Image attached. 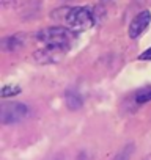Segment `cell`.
<instances>
[{"instance_id": "obj_1", "label": "cell", "mask_w": 151, "mask_h": 160, "mask_svg": "<svg viewBox=\"0 0 151 160\" xmlns=\"http://www.w3.org/2000/svg\"><path fill=\"white\" fill-rule=\"evenodd\" d=\"M52 19L72 32H85L95 25V16L87 7H65L55 10Z\"/></svg>"}, {"instance_id": "obj_2", "label": "cell", "mask_w": 151, "mask_h": 160, "mask_svg": "<svg viewBox=\"0 0 151 160\" xmlns=\"http://www.w3.org/2000/svg\"><path fill=\"white\" fill-rule=\"evenodd\" d=\"M77 36V32H72L71 28L65 25H54L43 28L36 33V41L46 44H54V46H69L71 39Z\"/></svg>"}, {"instance_id": "obj_3", "label": "cell", "mask_w": 151, "mask_h": 160, "mask_svg": "<svg viewBox=\"0 0 151 160\" xmlns=\"http://www.w3.org/2000/svg\"><path fill=\"white\" fill-rule=\"evenodd\" d=\"M29 116V107L21 102H2L0 105V121L2 124H16Z\"/></svg>"}, {"instance_id": "obj_4", "label": "cell", "mask_w": 151, "mask_h": 160, "mask_svg": "<svg viewBox=\"0 0 151 160\" xmlns=\"http://www.w3.org/2000/svg\"><path fill=\"white\" fill-rule=\"evenodd\" d=\"M69 50V46H54V44H46L44 47L35 50L33 57L38 63L47 64V63H58L65 53Z\"/></svg>"}, {"instance_id": "obj_5", "label": "cell", "mask_w": 151, "mask_h": 160, "mask_svg": "<svg viewBox=\"0 0 151 160\" xmlns=\"http://www.w3.org/2000/svg\"><path fill=\"white\" fill-rule=\"evenodd\" d=\"M149 24H151V11H148V10L140 11L137 16H134V19L129 24V28H128L129 38L131 39H137L148 28Z\"/></svg>"}, {"instance_id": "obj_6", "label": "cell", "mask_w": 151, "mask_h": 160, "mask_svg": "<svg viewBox=\"0 0 151 160\" xmlns=\"http://www.w3.org/2000/svg\"><path fill=\"white\" fill-rule=\"evenodd\" d=\"M25 39L22 35H13V36H5L2 38V41H0V46H2V49L5 52H13V50H18L24 46Z\"/></svg>"}, {"instance_id": "obj_7", "label": "cell", "mask_w": 151, "mask_h": 160, "mask_svg": "<svg viewBox=\"0 0 151 160\" xmlns=\"http://www.w3.org/2000/svg\"><path fill=\"white\" fill-rule=\"evenodd\" d=\"M65 102H66V107L69 110H79L82 107V104H84V99H82L79 91L68 90L66 94H65Z\"/></svg>"}, {"instance_id": "obj_8", "label": "cell", "mask_w": 151, "mask_h": 160, "mask_svg": "<svg viewBox=\"0 0 151 160\" xmlns=\"http://www.w3.org/2000/svg\"><path fill=\"white\" fill-rule=\"evenodd\" d=\"M134 151H135L134 143H128L126 146H123V148L117 152V155H115L112 160H131V157H132Z\"/></svg>"}, {"instance_id": "obj_9", "label": "cell", "mask_w": 151, "mask_h": 160, "mask_svg": "<svg viewBox=\"0 0 151 160\" xmlns=\"http://www.w3.org/2000/svg\"><path fill=\"white\" fill-rule=\"evenodd\" d=\"M151 101V85H145L135 93V102L137 104H146Z\"/></svg>"}, {"instance_id": "obj_10", "label": "cell", "mask_w": 151, "mask_h": 160, "mask_svg": "<svg viewBox=\"0 0 151 160\" xmlns=\"http://www.w3.org/2000/svg\"><path fill=\"white\" fill-rule=\"evenodd\" d=\"M21 93V88L18 85H7L2 88V91H0V96H2L3 99L7 98H13V96H18Z\"/></svg>"}, {"instance_id": "obj_11", "label": "cell", "mask_w": 151, "mask_h": 160, "mask_svg": "<svg viewBox=\"0 0 151 160\" xmlns=\"http://www.w3.org/2000/svg\"><path fill=\"white\" fill-rule=\"evenodd\" d=\"M138 60H151V47L146 49L143 53H140L138 55Z\"/></svg>"}, {"instance_id": "obj_12", "label": "cell", "mask_w": 151, "mask_h": 160, "mask_svg": "<svg viewBox=\"0 0 151 160\" xmlns=\"http://www.w3.org/2000/svg\"><path fill=\"white\" fill-rule=\"evenodd\" d=\"M145 160H151V155H148V157H146V158H145Z\"/></svg>"}]
</instances>
